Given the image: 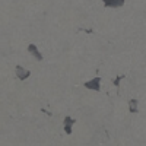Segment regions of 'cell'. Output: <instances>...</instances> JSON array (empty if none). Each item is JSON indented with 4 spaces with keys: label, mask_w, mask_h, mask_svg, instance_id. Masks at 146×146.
Listing matches in <instances>:
<instances>
[{
    "label": "cell",
    "mask_w": 146,
    "mask_h": 146,
    "mask_svg": "<svg viewBox=\"0 0 146 146\" xmlns=\"http://www.w3.org/2000/svg\"><path fill=\"white\" fill-rule=\"evenodd\" d=\"M83 86L89 89V91H95V92H100L101 89V78H94V79H89L83 83Z\"/></svg>",
    "instance_id": "6da1fadb"
},
{
    "label": "cell",
    "mask_w": 146,
    "mask_h": 146,
    "mask_svg": "<svg viewBox=\"0 0 146 146\" xmlns=\"http://www.w3.org/2000/svg\"><path fill=\"white\" fill-rule=\"evenodd\" d=\"M75 118L73 117H70V115H66L64 118H63V129H64V133L66 135H72V131H73V124H75Z\"/></svg>",
    "instance_id": "7a4b0ae2"
},
{
    "label": "cell",
    "mask_w": 146,
    "mask_h": 146,
    "mask_svg": "<svg viewBox=\"0 0 146 146\" xmlns=\"http://www.w3.org/2000/svg\"><path fill=\"white\" fill-rule=\"evenodd\" d=\"M15 75H16L18 79L25 80V79H28L31 76V70H28L27 67H23V66H16L15 67Z\"/></svg>",
    "instance_id": "3957f363"
},
{
    "label": "cell",
    "mask_w": 146,
    "mask_h": 146,
    "mask_svg": "<svg viewBox=\"0 0 146 146\" xmlns=\"http://www.w3.org/2000/svg\"><path fill=\"white\" fill-rule=\"evenodd\" d=\"M28 53H29L32 57H35L38 62H41V60H42V54L40 53L38 47H36L35 44H29V45H28Z\"/></svg>",
    "instance_id": "277c9868"
},
{
    "label": "cell",
    "mask_w": 146,
    "mask_h": 146,
    "mask_svg": "<svg viewBox=\"0 0 146 146\" xmlns=\"http://www.w3.org/2000/svg\"><path fill=\"white\" fill-rule=\"evenodd\" d=\"M105 6H110V7H120L124 5V0H102Z\"/></svg>",
    "instance_id": "5b68a950"
},
{
    "label": "cell",
    "mask_w": 146,
    "mask_h": 146,
    "mask_svg": "<svg viewBox=\"0 0 146 146\" xmlns=\"http://www.w3.org/2000/svg\"><path fill=\"white\" fill-rule=\"evenodd\" d=\"M137 101L136 100H131V101H129V111L130 113H133V114H136L137 113Z\"/></svg>",
    "instance_id": "8992f818"
}]
</instances>
